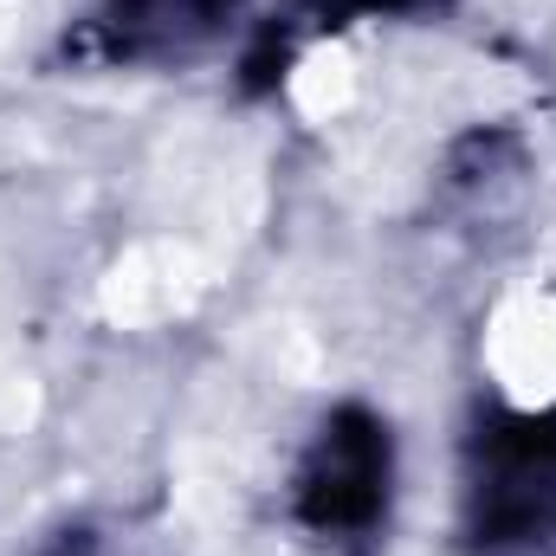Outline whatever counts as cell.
Segmentation results:
<instances>
[{
	"label": "cell",
	"instance_id": "3",
	"mask_svg": "<svg viewBox=\"0 0 556 556\" xmlns=\"http://www.w3.org/2000/svg\"><path fill=\"white\" fill-rule=\"evenodd\" d=\"M247 0H98V39L124 65H181L227 39Z\"/></svg>",
	"mask_w": 556,
	"mask_h": 556
},
{
	"label": "cell",
	"instance_id": "5",
	"mask_svg": "<svg viewBox=\"0 0 556 556\" xmlns=\"http://www.w3.org/2000/svg\"><path fill=\"white\" fill-rule=\"evenodd\" d=\"M46 556H98V551H91V538H78V531H65V538H59V544H52Z\"/></svg>",
	"mask_w": 556,
	"mask_h": 556
},
{
	"label": "cell",
	"instance_id": "2",
	"mask_svg": "<svg viewBox=\"0 0 556 556\" xmlns=\"http://www.w3.org/2000/svg\"><path fill=\"white\" fill-rule=\"evenodd\" d=\"M389 485H395V433L389 420L363 402H343L317 420L298 479H291V518L311 538L356 544L389 518Z\"/></svg>",
	"mask_w": 556,
	"mask_h": 556
},
{
	"label": "cell",
	"instance_id": "4",
	"mask_svg": "<svg viewBox=\"0 0 556 556\" xmlns=\"http://www.w3.org/2000/svg\"><path fill=\"white\" fill-rule=\"evenodd\" d=\"M324 20H395V13H427L440 0H311Z\"/></svg>",
	"mask_w": 556,
	"mask_h": 556
},
{
	"label": "cell",
	"instance_id": "1",
	"mask_svg": "<svg viewBox=\"0 0 556 556\" xmlns=\"http://www.w3.org/2000/svg\"><path fill=\"white\" fill-rule=\"evenodd\" d=\"M459 544L466 556L556 551V402L479 408L459 459Z\"/></svg>",
	"mask_w": 556,
	"mask_h": 556
}]
</instances>
